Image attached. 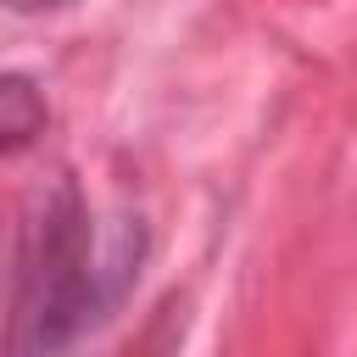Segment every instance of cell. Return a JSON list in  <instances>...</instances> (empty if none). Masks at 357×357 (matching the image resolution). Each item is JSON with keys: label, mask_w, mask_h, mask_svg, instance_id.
Instances as JSON below:
<instances>
[{"label": "cell", "mask_w": 357, "mask_h": 357, "mask_svg": "<svg viewBox=\"0 0 357 357\" xmlns=\"http://www.w3.org/2000/svg\"><path fill=\"white\" fill-rule=\"evenodd\" d=\"M145 229L139 218H95L73 178H56L22 223L17 290H11V351H61L139 279Z\"/></svg>", "instance_id": "1"}, {"label": "cell", "mask_w": 357, "mask_h": 357, "mask_svg": "<svg viewBox=\"0 0 357 357\" xmlns=\"http://www.w3.org/2000/svg\"><path fill=\"white\" fill-rule=\"evenodd\" d=\"M39 128H45V100H39V89L11 73L6 89H0V134H6V151H22Z\"/></svg>", "instance_id": "2"}, {"label": "cell", "mask_w": 357, "mask_h": 357, "mask_svg": "<svg viewBox=\"0 0 357 357\" xmlns=\"http://www.w3.org/2000/svg\"><path fill=\"white\" fill-rule=\"evenodd\" d=\"M11 11H50V6H67V0H6Z\"/></svg>", "instance_id": "3"}]
</instances>
